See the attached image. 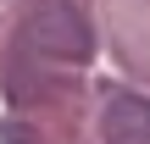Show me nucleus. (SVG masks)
Returning a JSON list of instances; mask_svg holds the SVG:
<instances>
[{"instance_id":"1","label":"nucleus","mask_w":150,"mask_h":144,"mask_svg":"<svg viewBox=\"0 0 150 144\" xmlns=\"http://www.w3.org/2000/svg\"><path fill=\"white\" fill-rule=\"evenodd\" d=\"M22 39L50 61H89V50H95V33L72 0H39L22 17Z\"/></svg>"},{"instance_id":"2","label":"nucleus","mask_w":150,"mask_h":144,"mask_svg":"<svg viewBox=\"0 0 150 144\" xmlns=\"http://www.w3.org/2000/svg\"><path fill=\"white\" fill-rule=\"evenodd\" d=\"M106 144H150V100L145 94H117L100 117Z\"/></svg>"}]
</instances>
